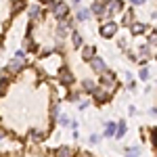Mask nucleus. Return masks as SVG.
Returning <instances> with one entry per match:
<instances>
[{"instance_id":"nucleus-1","label":"nucleus","mask_w":157,"mask_h":157,"mask_svg":"<svg viewBox=\"0 0 157 157\" xmlns=\"http://www.w3.org/2000/svg\"><path fill=\"white\" fill-rule=\"evenodd\" d=\"M115 92V86H107V84H98L94 86V90L90 92L92 97H94V101H97L98 105H103V103H107L109 98H111V94Z\"/></svg>"},{"instance_id":"nucleus-2","label":"nucleus","mask_w":157,"mask_h":157,"mask_svg":"<svg viewBox=\"0 0 157 157\" xmlns=\"http://www.w3.org/2000/svg\"><path fill=\"white\" fill-rule=\"evenodd\" d=\"M103 4H105L107 15H115V13L124 11V2L121 0H103Z\"/></svg>"},{"instance_id":"nucleus-3","label":"nucleus","mask_w":157,"mask_h":157,"mask_svg":"<svg viewBox=\"0 0 157 157\" xmlns=\"http://www.w3.org/2000/svg\"><path fill=\"white\" fill-rule=\"evenodd\" d=\"M115 32H117V23L115 21H105V23L101 25V36L103 38H113Z\"/></svg>"},{"instance_id":"nucleus-4","label":"nucleus","mask_w":157,"mask_h":157,"mask_svg":"<svg viewBox=\"0 0 157 157\" xmlns=\"http://www.w3.org/2000/svg\"><path fill=\"white\" fill-rule=\"evenodd\" d=\"M50 11H52V15H55L57 19H65V17H67V13H69V6H67L65 2H59V0H57V2H55V6H52Z\"/></svg>"},{"instance_id":"nucleus-5","label":"nucleus","mask_w":157,"mask_h":157,"mask_svg":"<svg viewBox=\"0 0 157 157\" xmlns=\"http://www.w3.org/2000/svg\"><path fill=\"white\" fill-rule=\"evenodd\" d=\"M59 82H61L63 86H71L73 82H75V78H73V73L69 71L67 67H63V69L59 71Z\"/></svg>"},{"instance_id":"nucleus-6","label":"nucleus","mask_w":157,"mask_h":157,"mask_svg":"<svg viewBox=\"0 0 157 157\" xmlns=\"http://www.w3.org/2000/svg\"><path fill=\"white\" fill-rule=\"evenodd\" d=\"M23 67H25V59H17V57H13L11 63H9V67H6V71H9V73H19Z\"/></svg>"},{"instance_id":"nucleus-7","label":"nucleus","mask_w":157,"mask_h":157,"mask_svg":"<svg viewBox=\"0 0 157 157\" xmlns=\"http://www.w3.org/2000/svg\"><path fill=\"white\" fill-rule=\"evenodd\" d=\"M101 84H107V86H117V78H115V73L105 69V71L101 73Z\"/></svg>"},{"instance_id":"nucleus-8","label":"nucleus","mask_w":157,"mask_h":157,"mask_svg":"<svg viewBox=\"0 0 157 157\" xmlns=\"http://www.w3.org/2000/svg\"><path fill=\"white\" fill-rule=\"evenodd\" d=\"M90 15H97V17H105V15H107L103 0H94V2H92V6H90Z\"/></svg>"},{"instance_id":"nucleus-9","label":"nucleus","mask_w":157,"mask_h":157,"mask_svg":"<svg viewBox=\"0 0 157 157\" xmlns=\"http://www.w3.org/2000/svg\"><path fill=\"white\" fill-rule=\"evenodd\" d=\"M90 67H92V71H97V73H103L107 69L105 61L101 59V57H92V59H90Z\"/></svg>"},{"instance_id":"nucleus-10","label":"nucleus","mask_w":157,"mask_h":157,"mask_svg":"<svg viewBox=\"0 0 157 157\" xmlns=\"http://www.w3.org/2000/svg\"><path fill=\"white\" fill-rule=\"evenodd\" d=\"M40 13H42V6L36 4V2L27 6V15H29V19H32V21H38V19H40Z\"/></svg>"},{"instance_id":"nucleus-11","label":"nucleus","mask_w":157,"mask_h":157,"mask_svg":"<svg viewBox=\"0 0 157 157\" xmlns=\"http://www.w3.org/2000/svg\"><path fill=\"white\" fill-rule=\"evenodd\" d=\"M130 32H132V36H140V34L147 32V25L145 23H130Z\"/></svg>"},{"instance_id":"nucleus-12","label":"nucleus","mask_w":157,"mask_h":157,"mask_svg":"<svg viewBox=\"0 0 157 157\" xmlns=\"http://www.w3.org/2000/svg\"><path fill=\"white\" fill-rule=\"evenodd\" d=\"M71 44L73 48H82V44H84V38L80 32H71Z\"/></svg>"},{"instance_id":"nucleus-13","label":"nucleus","mask_w":157,"mask_h":157,"mask_svg":"<svg viewBox=\"0 0 157 157\" xmlns=\"http://www.w3.org/2000/svg\"><path fill=\"white\" fill-rule=\"evenodd\" d=\"M90 19V9H78V13H75V21H88Z\"/></svg>"},{"instance_id":"nucleus-14","label":"nucleus","mask_w":157,"mask_h":157,"mask_svg":"<svg viewBox=\"0 0 157 157\" xmlns=\"http://www.w3.org/2000/svg\"><path fill=\"white\" fill-rule=\"evenodd\" d=\"M94 52H97V50H94V46H82V59H84V61H90L92 57H97Z\"/></svg>"},{"instance_id":"nucleus-15","label":"nucleus","mask_w":157,"mask_h":157,"mask_svg":"<svg viewBox=\"0 0 157 157\" xmlns=\"http://www.w3.org/2000/svg\"><path fill=\"white\" fill-rule=\"evenodd\" d=\"M55 157H73V151L69 147H59V149L55 151Z\"/></svg>"},{"instance_id":"nucleus-16","label":"nucleus","mask_w":157,"mask_h":157,"mask_svg":"<svg viewBox=\"0 0 157 157\" xmlns=\"http://www.w3.org/2000/svg\"><path fill=\"white\" fill-rule=\"evenodd\" d=\"M115 130H117V124H115V121H107V124H105V136H113Z\"/></svg>"},{"instance_id":"nucleus-17","label":"nucleus","mask_w":157,"mask_h":157,"mask_svg":"<svg viewBox=\"0 0 157 157\" xmlns=\"http://www.w3.org/2000/svg\"><path fill=\"white\" fill-rule=\"evenodd\" d=\"M126 130H128V128H126V124H124V121H117V130H115V134H113V136H115V140H120L121 136L126 134Z\"/></svg>"},{"instance_id":"nucleus-18","label":"nucleus","mask_w":157,"mask_h":157,"mask_svg":"<svg viewBox=\"0 0 157 157\" xmlns=\"http://www.w3.org/2000/svg\"><path fill=\"white\" fill-rule=\"evenodd\" d=\"M94 86H97V84H94L92 80H82V88H84V92H88V94L94 90Z\"/></svg>"},{"instance_id":"nucleus-19","label":"nucleus","mask_w":157,"mask_h":157,"mask_svg":"<svg viewBox=\"0 0 157 157\" xmlns=\"http://www.w3.org/2000/svg\"><path fill=\"white\" fill-rule=\"evenodd\" d=\"M44 138V132H40V130H32L29 132V140H34V143H40Z\"/></svg>"},{"instance_id":"nucleus-20","label":"nucleus","mask_w":157,"mask_h":157,"mask_svg":"<svg viewBox=\"0 0 157 157\" xmlns=\"http://www.w3.org/2000/svg\"><path fill=\"white\" fill-rule=\"evenodd\" d=\"M151 69H149V67H143V69H140V71H138V78H140V80H143V82H147V80H149V78H151Z\"/></svg>"},{"instance_id":"nucleus-21","label":"nucleus","mask_w":157,"mask_h":157,"mask_svg":"<svg viewBox=\"0 0 157 157\" xmlns=\"http://www.w3.org/2000/svg\"><path fill=\"white\" fill-rule=\"evenodd\" d=\"M59 124H61V126H69V124H71V120H69L65 113H59Z\"/></svg>"},{"instance_id":"nucleus-22","label":"nucleus","mask_w":157,"mask_h":157,"mask_svg":"<svg viewBox=\"0 0 157 157\" xmlns=\"http://www.w3.org/2000/svg\"><path fill=\"white\" fill-rule=\"evenodd\" d=\"M124 23H126V25H130V23H132V11H128L126 15H124Z\"/></svg>"},{"instance_id":"nucleus-23","label":"nucleus","mask_w":157,"mask_h":157,"mask_svg":"<svg viewBox=\"0 0 157 157\" xmlns=\"http://www.w3.org/2000/svg\"><path fill=\"white\" fill-rule=\"evenodd\" d=\"M59 105H57V103H55V105H52V109H50V115H52V117H59Z\"/></svg>"},{"instance_id":"nucleus-24","label":"nucleus","mask_w":157,"mask_h":157,"mask_svg":"<svg viewBox=\"0 0 157 157\" xmlns=\"http://www.w3.org/2000/svg\"><path fill=\"white\" fill-rule=\"evenodd\" d=\"M6 86H9V80H4V78H0V94L6 90Z\"/></svg>"},{"instance_id":"nucleus-25","label":"nucleus","mask_w":157,"mask_h":157,"mask_svg":"<svg viewBox=\"0 0 157 157\" xmlns=\"http://www.w3.org/2000/svg\"><path fill=\"white\" fill-rule=\"evenodd\" d=\"M132 2V6H143V4H147L149 0H130Z\"/></svg>"},{"instance_id":"nucleus-26","label":"nucleus","mask_w":157,"mask_h":157,"mask_svg":"<svg viewBox=\"0 0 157 157\" xmlns=\"http://www.w3.org/2000/svg\"><path fill=\"white\" fill-rule=\"evenodd\" d=\"M15 57H17V59H27V57H25V50H17Z\"/></svg>"},{"instance_id":"nucleus-27","label":"nucleus","mask_w":157,"mask_h":157,"mask_svg":"<svg viewBox=\"0 0 157 157\" xmlns=\"http://www.w3.org/2000/svg\"><path fill=\"white\" fill-rule=\"evenodd\" d=\"M98 140H101V136H98V134H92V136H90V143H98Z\"/></svg>"},{"instance_id":"nucleus-28","label":"nucleus","mask_w":157,"mask_h":157,"mask_svg":"<svg viewBox=\"0 0 157 157\" xmlns=\"http://www.w3.org/2000/svg\"><path fill=\"white\" fill-rule=\"evenodd\" d=\"M88 105H90V103H88V101H82V103H80V105H78V107H80V109H86V107H88Z\"/></svg>"},{"instance_id":"nucleus-29","label":"nucleus","mask_w":157,"mask_h":157,"mask_svg":"<svg viewBox=\"0 0 157 157\" xmlns=\"http://www.w3.org/2000/svg\"><path fill=\"white\" fill-rule=\"evenodd\" d=\"M69 98H71V101H78V98H80V92H71V97H69Z\"/></svg>"},{"instance_id":"nucleus-30","label":"nucleus","mask_w":157,"mask_h":157,"mask_svg":"<svg viewBox=\"0 0 157 157\" xmlns=\"http://www.w3.org/2000/svg\"><path fill=\"white\" fill-rule=\"evenodd\" d=\"M78 157H92V155H90V153H80Z\"/></svg>"},{"instance_id":"nucleus-31","label":"nucleus","mask_w":157,"mask_h":157,"mask_svg":"<svg viewBox=\"0 0 157 157\" xmlns=\"http://www.w3.org/2000/svg\"><path fill=\"white\" fill-rule=\"evenodd\" d=\"M2 138H4V132H2V130H0V140H2Z\"/></svg>"},{"instance_id":"nucleus-32","label":"nucleus","mask_w":157,"mask_h":157,"mask_svg":"<svg viewBox=\"0 0 157 157\" xmlns=\"http://www.w3.org/2000/svg\"><path fill=\"white\" fill-rule=\"evenodd\" d=\"M73 2H75V4H80V2H82V0H73Z\"/></svg>"},{"instance_id":"nucleus-33","label":"nucleus","mask_w":157,"mask_h":157,"mask_svg":"<svg viewBox=\"0 0 157 157\" xmlns=\"http://www.w3.org/2000/svg\"><path fill=\"white\" fill-rule=\"evenodd\" d=\"M42 2H48V0H42Z\"/></svg>"},{"instance_id":"nucleus-34","label":"nucleus","mask_w":157,"mask_h":157,"mask_svg":"<svg viewBox=\"0 0 157 157\" xmlns=\"http://www.w3.org/2000/svg\"><path fill=\"white\" fill-rule=\"evenodd\" d=\"M130 157H132V155H130Z\"/></svg>"}]
</instances>
